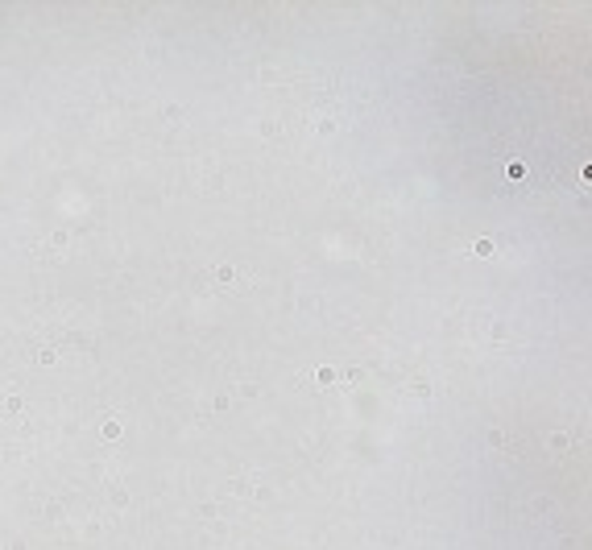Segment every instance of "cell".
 <instances>
[{
	"instance_id": "6da1fadb",
	"label": "cell",
	"mask_w": 592,
	"mask_h": 550,
	"mask_svg": "<svg viewBox=\"0 0 592 550\" xmlns=\"http://www.w3.org/2000/svg\"><path fill=\"white\" fill-rule=\"evenodd\" d=\"M477 256H493V240H477Z\"/></svg>"
}]
</instances>
